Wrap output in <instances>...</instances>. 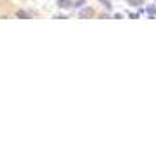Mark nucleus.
Masks as SVG:
<instances>
[{
  "label": "nucleus",
  "mask_w": 156,
  "mask_h": 150,
  "mask_svg": "<svg viewBox=\"0 0 156 150\" xmlns=\"http://www.w3.org/2000/svg\"><path fill=\"white\" fill-rule=\"evenodd\" d=\"M128 4L130 5H135V7H140L142 4H144V0H128Z\"/></svg>",
  "instance_id": "nucleus-3"
},
{
  "label": "nucleus",
  "mask_w": 156,
  "mask_h": 150,
  "mask_svg": "<svg viewBox=\"0 0 156 150\" xmlns=\"http://www.w3.org/2000/svg\"><path fill=\"white\" fill-rule=\"evenodd\" d=\"M16 16H18V18H21V19H27V18H28V14H27L25 11H18V12H16Z\"/></svg>",
  "instance_id": "nucleus-5"
},
{
  "label": "nucleus",
  "mask_w": 156,
  "mask_h": 150,
  "mask_svg": "<svg viewBox=\"0 0 156 150\" xmlns=\"http://www.w3.org/2000/svg\"><path fill=\"white\" fill-rule=\"evenodd\" d=\"M100 4H104L107 9H111V4H109V0H100Z\"/></svg>",
  "instance_id": "nucleus-7"
},
{
  "label": "nucleus",
  "mask_w": 156,
  "mask_h": 150,
  "mask_svg": "<svg viewBox=\"0 0 156 150\" xmlns=\"http://www.w3.org/2000/svg\"><path fill=\"white\" fill-rule=\"evenodd\" d=\"M81 18H91L93 16V9L91 7H86V9H83V11H81Z\"/></svg>",
  "instance_id": "nucleus-1"
},
{
  "label": "nucleus",
  "mask_w": 156,
  "mask_h": 150,
  "mask_svg": "<svg viewBox=\"0 0 156 150\" xmlns=\"http://www.w3.org/2000/svg\"><path fill=\"white\" fill-rule=\"evenodd\" d=\"M147 12H149V18L153 19V18H154V12H156V7H154V5H151V7H147Z\"/></svg>",
  "instance_id": "nucleus-4"
},
{
  "label": "nucleus",
  "mask_w": 156,
  "mask_h": 150,
  "mask_svg": "<svg viewBox=\"0 0 156 150\" xmlns=\"http://www.w3.org/2000/svg\"><path fill=\"white\" fill-rule=\"evenodd\" d=\"M84 4H86V0H77V2L74 4V5H76V7H83Z\"/></svg>",
  "instance_id": "nucleus-6"
},
{
  "label": "nucleus",
  "mask_w": 156,
  "mask_h": 150,
  "mask_svg": "<svg viewBox=\"0 0 156 150\" xmlns=\"http://www.w3.org/2000/svg\"><path fill=\"white\" fill-rule=\"evenodd\" d=\"M58 5H60L62 9L70 7V0H58Z\"/></svg>",
  "instance_id": "nucleus-2"
}]
</instances>
